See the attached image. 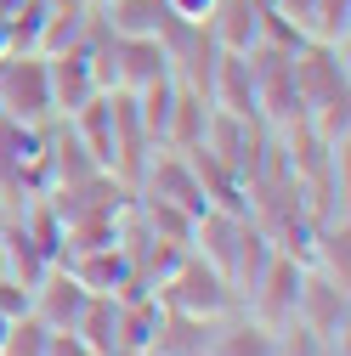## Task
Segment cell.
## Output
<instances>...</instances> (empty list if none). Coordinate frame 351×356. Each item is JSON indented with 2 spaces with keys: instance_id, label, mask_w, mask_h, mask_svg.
<instances>
[{
  "instance_id": "cell-1",
  "label": "cell",
  "mask_w": 351,
  "mask_h": 356,
  "mask_svg": "<svg viewBox=\"0 0 351 356\" xmlns=\"http://www.w3.org/2000/svg\"><path fill=\"white\" fill-rule=\"evenodd\" d=\"M153 294H159V305L164 311H187V317H227V311L238 305V294H233V283L215 272V266L204 260V254H182L170 266V272L153 283Z\"/></svg>"
},
{
  "instance_id": "cell-2",
  "label": "cell",
  "mask_w": 351,
  "mask_h": 356,
  "mask_svg": "<svg viewBox=\"0 0 351 356\" xmlns=\"http://www.w3.org/2000/svg\"><path fill=\"white\" fill-rule=\"evenodd\" d=\"M0 119H17V124L57 119L52 79H46V51H0Z\"/></svg>"
},
{
  "instance_id": "cell-3",
  "label": "cell",
  "mask_w": 351,
  "mask_h": 356,
  "mask_svg": "<svg viewBox=\"0 0 351 356\" xmlns=\"http://www.w3.org/2000/svg\"><path fill=\"white\" fill-rule=\"evenodd\" d=\"M295 323L323 339V350L345 356V283L318 272V266H306L300 272V294H295Z\"/></svg>"
},
{
  "instance_id": "cell-4",
  "label": "cell",
  "mask_w": 351,
  "mask_h": 356,
  "mask_svg": "<svg viewBox=\"0 0 351 356\" xmlns=\"http://www.w3.org/2000/svg\"><path fill=\"white\" fill-rule=\"evenodd\" d=\"M46 79H52V108H57V119L79 113L85 102L102 91V74H97V57H91V46H85V34L68 40V46H57V51H46Z\"/></svg>"
},
{
  "instance_id": "cell-5",
  "label": "cell",
  "mask_w": 351,
  "mask_h": 356,
  "mask_svg": "<svg viewBox=\"0 0 351 356\" xmlns=\"http://www.w3.org/2000/svg\"><path fill=\"white\" fill-rule=\"evenodd\" d=\"M295 91H300V108L306 113H312L318 102L345 97V46L300 40V46H295Z\"/></svg>"
},
{
  "instance_id": "cell-6",
  "label": "cell",
  "mask_w": 351,
  "mask_h": 356,
  "mask_svg": "<svg viewBox=\"0 0 351 356\" xmlns=\"http://www.w3.org/2000/svg\"><path fill=\"white\" fill-rule=\"evenodd\" d=\"M300 272L306 266L295 260V254H272V266L260 272V283H255V294L244 300V311L249 317H260L267 328H283V323H295V294H300Z\"/></svg>"
},
{
  "instance_id": "cell-7",
  "label": "cell",
  "mask_w": 351,
  "mask_h": 356,
  "mask_svg": "<svg viewBox=\"0 0 351 356\" xmlns=\"http://www.w3.org/2000/svg\"><path fill=\"white\" fill-rule=\"evenodd\" d=\"M85 300H91V289H85V283H79V277L68 272L63 260H57L52 272H46V277H40V283L29 289V311H34V317L46 323L52 334H57V328H74V323H79Z\"/></svg>"
},
{
  "instance_id": "cell-8",
  "label": "cell",
  "mask_w": 351,
  "mask_h": 356,
  "mask_svg": "<svg viewBox=\"0 0 351 356\" xmlns=\"http://www.w3.org/2000/svg\"><path fill=\"white\" fill-rule=\"evenodd\" d=\"M210 108H215V113H233V119H260V113H255V74H249V57H244V51H215Z\"/></svg>"
},
{
  "instance_id": "cell-9",
  "label": "cell",
  "mask_w": 351,
  "mask_h": 356,
  "mask_svg": "<svg viewBox=\"0 0 351 356\" xmlns=\"http://www.w3.org/2000/svg\"><path fill=\"white\" fill-rule=\"evenodd\" d=\"M260 23H267V6L260 0H215L204 29L221 51H255L260 46Z\"/></svg>"
},
{
  "instance_id": "cell-10",
  "label": "cell",
  "mask_w": 351,
  "mask_h": 356,
  "mask_svg": "<svg viewBox=\"0 0 351 356\" xmlns=\"http://www.w3.org/2000/svg\"><path fill=\"white\" fill-rule=\"evenodd\" d=\"M272 350H278V328H267L244 305H233L227 317H215V334H210L204 356H272Z\"/></svg>"
},
{
  "instance_id": "cell-11",
  "label": "cell",
  "mask_w": 351,
  "mask_h": 356,
  "mask_svg": "<svg viewBox=\"0 0 351 356\" xmlns=\"http://www.w3.org/2000/svg\"><path fill=\"white\" fill-rule=\"evenodd\" d=\"M215 334V317H187V311H164L148 356H204Z\"/></svg>"
},
{
  "instance_id": "cell-12",
  "label": "cell",
  "mask_w": 351,
  "mask_h": 356,
  "mask_svg": "<svg viewBox=\"0 0 351 356\" xmlns=\"http://www.w3.org/2000/svg\"><path fill=\"white\" fill-rule=\"evenodd\" d=\"M97 17L108 23V34H159L170 12L164 0H97Z\"/></svg>"
},
{
  "instance_id": "cell-13",
  "label": "cell",
  "mask_w": 351,
  "mask_h": 356,
  "mask_svg": "<svg viewBox=\"0 0 351 356\" xmlns=\"http://www.w3.org/2000/svg\"><path fill=\"white\" fill-rule=\"evenodd\" d=\"M114 328H119V294H91L85 311H79V323H74V334L91 339L102 356H119L114 350Z\"/></svg>"
},
{
  "instance_id": "cell-14",
  "label": "cell",
  "mask_w": 351,
  "mask_h": 356,
  "mask_svg": "<svg viewBox=\"0 0 351 356\" xmlns=\"http://www.w3.org/2000/svg\"><path fill=\"white\" fill-rule=\"evenodd\" d=\"M0 356H52V328L34 317V311H23V317L6 323V334H0Z\"/></svg>"
},
{
  "instance_id": "cell-15",
  "label": "cell",
  "mask_w": 351,
  "mask_h": 356,
  "mask_svg": "<svg viewBox=\"0 0 351 356\" xmlns=\"http://www.w3.org/2000/svg\"><path fill=\"white\" fill-rule=\"evenodd\" d=\"M345 12H351V0H312V17H306V40H323V46H345Z\"/></svg>"
},
{
  "instance_id": "cell-16",
  "label": "cell",
  "mask_w": 351,
  "mask_h": 356,
  "mask_svg": "<svg viewBox=\"0 0 351 356\" xmlns=\"http://www.w3.org/2000/svg\"><path fill=\"white\" fill-rule=\"evenodd\" d=\"M52 356H102V350H97L91 339H79L74 328H57V334H52Z\"/></svg>"
},
{
  "instance_id": "cell-17",
  "label": "cell",
  "mask_w": 351,
  "mask_h": 356,
  "mask_svg": "<svg viewBox=\"0 0 351 356\" xmlns=\"http://www.w3.org/2000/svg\"><path fill=\"white\" fill-rule=\"evenodd\" d=\"M210 6H215V0H164V12L170 17H187V23H204Z\"/></svg>"
},
{
  "instance_id": "cell-18",
  "label": "cell",
  "mask_w": 351,
  "mask_h": 356,
  "mask_svg": "<svg viewBox=\"0 0 351 356\" xmlns=\"http://www.w3.org/2000/svg\"><path fill=\"white\" fill-rule=\"evenodd\" d=\"M318 356H334V350H318Z\"/></svg>"
}]
</instances>
